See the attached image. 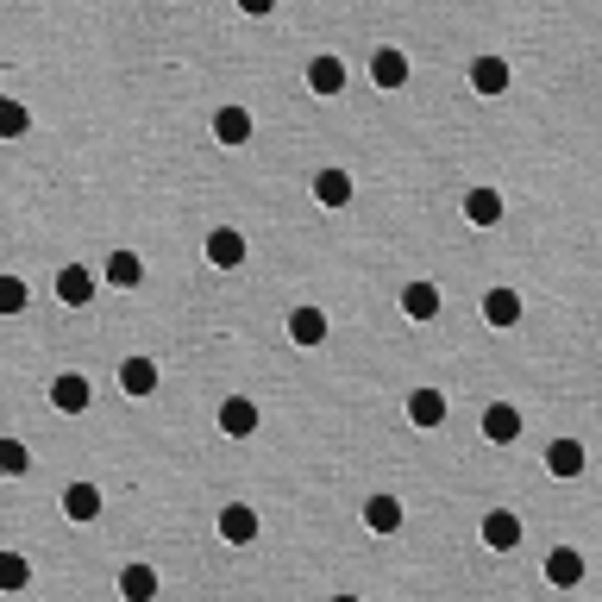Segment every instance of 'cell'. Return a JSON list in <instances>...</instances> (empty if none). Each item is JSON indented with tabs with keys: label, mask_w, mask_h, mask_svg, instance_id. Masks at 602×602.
<instances>
[{
	"label": "cell",
	"mask_w": 602,
	"mask_h": 602,
	"mask_svg": "<svg viewBox=\"0 0 602 602\" xmlns=\"http://www.w3.org/2000/svg\"><path fill=\"white\" fill-rule=\"evenodd\" d=\"M289 339L295 345H320V339H327V314H320V308H295L289 314Z\"/></svg>",
	"instance_id": "obj_18"
},
{
	"label": "cell",
	"mask_w": 602,
	"mask_h": 602,
	"mask_svg": "<svg viewBox=\"0 0 602 602\" xmlns=\"http://www.w3.org/2000/svg\"><path fill=\"white\" fill-rule=\"evenodd\" d=\"M120 389H126V396H151V389H157V364L151 358H126L120 364Z\"/></svg>",
	"instance_id": "obj_19"
},
{
	"label": "cell",
	"mask_w": 602,
	"mask_h": 602,
	"mask_svg": "<svg viewBox=\"0 0 602 602\" xmlns=\"http://www.w3.org/2000/svg\"><path fill=\"white\" fill-rule=\"evenodd\" d=\"M515 433H521V408H508V402H490V408H483V439L508 446Z\"/></svg>",
	"instance_id": "obj_3"
},
{
	"label": "cell",
	"mask_w": 602,
	"mask_h": 602,
	"mask_svg": "<svg viewBox=\"0 0 602 602\" xmlns=\"http://www.w3.org/2000/svg\"><path fill=\"white\" fill-rule=\"evenodd\" d=\"M26 465H32V452L19 446V439H0V471H7V477H19Z\"/></svg>",
	"instance_id": "obj_25"
},
{
	"label": "cell",
	"mask_w": 602,
	"mask_h": 602,
	"mask_svg": "<svg viewBox=\"0 0 602 602\" xmlns=\"http://www.w3.org/2000/svg\"><path fill=\"white\" fill-rule=\"evenodd\" d=\"M483 320H490V327H515L521 320V295L515 289H490L483 295Z\"/></svg>",
	"instance_id": "obj_8"
},
{
	"label": "cell",
	"mask_w": 602,
	"mask_h": 602,
	"mask_svg": "<svg viewBox=\"0 0 602 602\" xmlns=\"http://www.w3.org/2000/svg\"><path fill=\"white\" fill-rule=\"evenodd\" d=\"M546 471L552 477H577L584 471V446H577V439H552L546 446Z\"/></svg>",
	"instance_id": "obj_10"
},
{
	"label": "cell",
	"mask_w": 602,
	"mask_h": 602,
	"mask_svg": "<svg viewBox=\"0 0 602 602\" xmlns=\"http://www.w3.org/2000/svg\"><path fill=\"white\" fill-rule=\"evenodd\" d=\"M308 88H314V95H339V88H345V63L339 57H314L308 63Z\"/></svg>",
	"instance_id": "obj_14"
},
{
	"label": "cell",
	"mask_w": 602,
	"mask_h": 602,
	"mask_svg": "<svg viewBox=\"0 0 602 602\" xmlns=\"http://www.w3.org/2000/svg\"><path fill=\"white\" fill-rule=\"evenodd\" d=\"M408 421L414 427H439L446 421V396H439V389H414L408 396Z\"/></svg>",
	"instance_id": "obj_9"
},
{
	"label": "cell",
	"mask_w": 602,
	"mask_h": 602,
	"mask_svg": "<svg viewBox=\"0 0 602 602\" xmlns=\"http://www.w3.org/2000/svg\"><path fill=\"white\" fill-rule=\"evenodd\" d=\"M314 201L320 207H345V201H352V176H345V170H320L314 176Z\"/></svg>",
	"instance_id": "obj_17"
},
{
	"label": "cell",
	"mask_w": 602,
	"mask_h": 602,
	"mask_svg": "<svg viewBox=\"0 0 602 602\" xmlns=\"http://www.w3.org/2000/svg\"><path fill=\"white\" fill-rule=\"evenodd\" d=\"M220 540H233V546H245V540H258V515H251L245 502H233V508H220Z\"/></svg>",
	"instance_id": "obj_6"
},
{
	"label": "cell",
	"mask_w": 602,
	"mask_h": 602,
	"mask_svg": "<svg viewBox=\"0 0 602 602\" xmlns=\"http://www.w3.org/2000/svg\"><path fill=\"white\" fill-rule=\"evenodd\" d=\"M465 220H471V226H496V220H502V195H496V189H471V195H465Z\"/></svg>",
	"instance_id": "obj_21"
},
{
	"label": "cell",
	"mask_w": 602,
	"mask_h": 602,
	"mask_svg": "<svg viewBox=\"0 0 602 602\" xmlns=\"http://www.w3.org/2000/svg\"><path fill=\"white\" fill-rule=\"evenodd\" d=\"M370 82H377V88H402L408 82V57L402 51H377V57H370Z\"/></svg>",
	"instance_id": "obj_13"
},
{
	"label": "cell",
	"mask_w": 602,
	"mask_h": 602,
	"mask_svg": "<svg viewBox=\"0 0 602 602\" xmlns=\"http://www.w3.org/2000/svg\"><path fill=\"white\" fill-rule=\"evenodd\" d=\"M107 283L113 289H138V283H145V264H138L132 251H113V258H107Z\"/></svg>",
	"instance_id": "obj_23"
},
{
	"label": "cell",
	"mask_w": 602,
	"mask_h": 602,
	"mask_svg": "<svg viewBox=\"0 0 602 602\" xmlns=\"http://www.w3.org/2000/svg\"><path fill=\"white\" fill-rule=\"evenodd\" d=\"M0 584H7V590H26V559H7V565H0Z\"/></svg>",
	"instance_id": "obj_28"
},
{
	"label": "cell",
	"mask_w": 602,
	"mask_h": 602,
	"mask_svg": "<svg viewBox=\"0 0 602 602\" xmlns=\"http://www.w3.org/2000/svg\"><path fill=\"white\" fill-rule=\"evenodd\" d=\"M207 258H214L220 270H233V264H245V239L233 233V226H220V233H207Z\"/></svg>",
	"instance_id": "obj_11"
},
{
	"label": "cell",
	"mask_w": 602,
	"mask_h": 602,
	"mask_svg": "<svg viewBox=\"0 0 602 602\" xmlns=\"http://www.w3.org/2000/svg\"><path fill=\"white\" fill-rule=\"evenodd\" d=\"M471 88H477V95H502V88H508V63L502 57H477L471 63Z\"/></svg>",
	"instance_id": "obj_15"
},
{
	"label": "cell",
	"mask_w": 602,
	"mask_h": 602,
	"mask_svg": "<svg viewBox=\"0 0 602 602\" xmlns=\"http://www.w3.org/2000/svg\"><path fill=\"white\" fill-rule=\"evenodd\" d=\"M214 138H220V145H245V138H251V113L245 107H220L214 113Z\"/></svg>",
	"instance_id": "obj_16"
},
{
	"label": "cell",
	"mask_w": 602,
	"mask_h": 602,
	"mask_svg": "<svg viewBox=\"0 0 602 602\" xmlns=\"http://www.w3.org/2000/svg\"><path fill=\"white\" fill-rule=\"evenodd\" d=\"M63 508H69V521H95L101 515V490H95V483H69Z\"/></svg>",
	"instance_id": "obj_20"
},
{
	"label": "cell",
	"mask_w": 602,
	"mask_h": 602,
	"mask_svg": "<svg viewBox=\"0 0 602 602\" xmlns=\"http://www.w3.org/2000/svg\"><path fill=\"white\" fill-rule=\"evenodd\" d=\"M0 308H7V314L26 308V283H19V276H0Z\"/></svg>",
	"instance_id": "obj_26"
},
{
	"label": "cell",
	"mask_w": 602,
	"mask_h": 602,
	"mask_svg": "<svg viewBox=\"0 0 602 602\" xmlns=\"http://www.w3.org/2000/svg\"><path fill=\"white\" fill-rule=\"evenodd\" d=\"M239 7H245L251 19H264V13H276V0H239Z\"/></svg>",
	"instance_id": "obj_29"
},
{
	"label": "cell",
	"mask_w": 602,
	"mask_h": 602,
	"mask_svg": "<svg viewBox=\"0 0 602 602\" xmlns=\"http://www.w3.org/2000/svg\"><path fill=\"white\" fill-rule=\"evenodd\" d=\"M120 590H126L132 602H145V596H157V571H151V565H126V577H120Z\"/></svg>",
	"instance_id": "obj_24"
},
{
	"label": "cell",
	"mask_w": 602,
	"mask_h": 602,
	"mask_svg": "<svg viewBox=\"0 0 602 602\" xmlns=\"http://www.w3.org/2000/svg\"><path fill=\"white\" fill-rule=\"evenodd\" d=\"M88 396H95V389H88V377H76V370H63V377L51 383V402H57L63 414H82Z\"/></svg>",
	"instance_id": "obj_4"
},
{
	"label": "cell",
	"mask_w": 602,
	"mask_h": 602,
	"mask_svg": "<svg viewBox=\"0 0 602 602\" xmlns=\"http://www.w3.org/2000/svg\"><path fill=\"white\" fill-rule=\"evenodd\" d=\"M26 126H32V120H26V107H19V101H7V107H0V132H7V138H19Z\"/></svg>",
	"instance_id": "obj_27"
},
{
	"label": "cell",
	"mask_w": 602,
	"mask_h": 602,
	"mask_svg": "<svg viewBox=\"0 0 602 602\" xmlns=\"http://www.w3.org/2000/svg\"><path fill=\"white\" fill-rule=\"evenodd\" d=\"M364 527H370V534H396V527H402V502L396 496H370L364 502Z\"/></svg>",
	"instance_id": "obj_7"
},
{
	"label": "cell",
	"mask_w": 602,
	"mask_h": 602,
	"mask_svg": "<svg viewBox=\"0 0 602 602\" xmlns=\"http://www.w3.org/2000/svg\"><path fill=\"white\" fill-rule=\"evenodd\" d=\"M251 427H258V402H245V396L220 402V433H226V439H245Z\"/></svg>",
	"instance_id": "obj_5"
},
{
	"label": "cell",
	"mask_w": 602,
	"mask_h": 602,
	"mask_svg": "<svg viewBox=\"0 0 602 602\" xmlns=\"http://www.w3.org/2000/svg\"><path fill=\"white\" fill-rule=\"evenodd\" d=\"M546 577H552L559 590H577V584H584V552L552 546V552H546Z\"/></svg>",
	"instance_id": "obj_1"
},
{
	"label": "cell",
	"mask_w": 602,
	"mask_h": 602,
	"mask_svg": "<svg viewBox=\"0 0 602 602\" xmlns=\"http://www.w3.org/2000/svg\"><path fill=\"white\" fill-rule=\"evenodd\" d=\"M402 314H408V320H433V314H439V289H433V283H408V289H402Z\"/></svg>",
	"instance_id": "obj_22"
},
{
	"label": "cell",
	"mask_w": 602,
	"mask_h": 602,
	"mask_svg": "<svg viewBox=\"0 0 602 602\" xmlns=\"http://www.w3.org/2000/svg\"><path fill=\"white\" fill-rule=\"evenodd\" d=\"M57 301H63V308H88V301H95V276H88L82 264H69L57 276Z\"/></svg>",
	"instance_id": "obj_2"
},
{
	"label": "cell",
	"mask_w": 602,
	"mask_h": 602,
	"mask_svg": "<svg viewBox=\"0 0 602 602\" xmlns=\"http://www.w3.org/2000/svg\"><path fill=\"white\" fill-rule=\"evenodd\" d=\"M483 540H490L496 552H508V546H521V521L508 515V508H496V515H483Z\"/></svg>",
	"instance_id": "obj_12"
}]
</instances>
